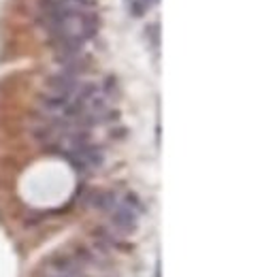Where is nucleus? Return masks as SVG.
Instances as JSON below:
<instances>
[{
    "label": "nucleus",
    "instance_id": "2",
    "mask_svg": "<svg viewBox=\"0 0 277 277\" xmlns=\"http://www.w3.org/2000/svg\"><path fill=\"white\" fill-rule=\"evenodd\" d=\"M154 2H156V0H126L128 9H130L134 15H141V13H145Z\"/></svg>",
    "mask_w": 277,
    "mask_h": 277
},
{
    "label": "nucleus",
    "instance_id": "1",
    "mask_svg": "<svg viewBox=\"0 0 277 277\" xmlns=\"http://www.w3.org/2000/svg\"><path fill=\"white\" fill-rule=\"evenodd\" d=\"M94 262L90 252L66 254L47 271V277H90L88 269Z\"/></svg>",
    "mask_w": 277,
    "mask_h": 277
}]
</instances>
